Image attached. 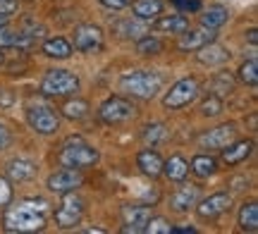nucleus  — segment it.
Returning <instances> with one entry per match:
<instances>
[{
	"instance_id": "1",
	"label": "nucleus",
	"mask_w": 258,
	"mask_h": 234,
	"mask_svg": "<svg viewBox=\"0 0 258 234\" xmlns=\"http://www.w3.org/2000/svg\"><path fill=\"white\" fill-rule=\"evenodd\" d=\"M46 213L48 208L43 201H19L5 213V229L22 234L41 232L46 227Z\"/></svg>"
},
{
	"instance_id": "2",
	"label": "nucleus",
	"mask_w": 258,
	"mask_h": 234,
	"mask_svg": "<svg viewBox=\"0 0 258 234\" xmlns=\"http://www.w3.org/2000/svg\"><path fill=\"white\" fill-rule=\"evenodd\" d=\"M160 89H163V76L151 69H134V72L122 74L120 79V91L134 98H144V101L156 98Z\"/></svg>"
},
{
	"instance_id": "3",
	"label": "nucleus",
	"mask_w": 258,
	"mask_h": 234,
	"mask_svg": "<svg viewBox=\"0 0 258 234\" xmlns=\"http://www.w3.org/2000/svg\"><path fill=\"white\" fill-rule=\"evenodd\" d=\"M57 160H60L62 168L84 170V168H93V165L101 160V153H98V148H93L91 143H86L84 139L74 136V139L64 141V146L60 148Z\"/></svg>"
},
{
	"instance_id": "4",
	"label": "nucleus",
	"mask_w": 258,
	"mask_h": 234,
	"mask_svg": "<svg viewBox=\"0 0 258 234\" xmlns=\"http://www.w3.org/2000/svg\"><path fill=\"white\" fill-rule=\"evenodd\" d=\"M41 91L46 96H70L79 91V76L70 69H50L41 82Z\"/></svg>"
},
{
	"instance_id": "5",
	"label": "nucleus",
	"mask_w": 258,
	"mask_h": 234,
	"mask_svg": "<svg viewBox=\"0 0 258 234\" xmlns=\"http://www.w3.org/2000/svg\"><path fill=\"white\" fill-rule=\"evenodd\" d=\"M98 115H101V120L105 124H124V122L134 120L137 105L127 101V98H122V96H110V98H105L101 103Z\"/></svg>"
},
{
	"instance_id": "6",
	"label": "nucleus",
	"mask_w": 258,
	"mask_h": 234,
	"mask_svg": "<svg viewBox=\"0 0 258 234\" xmlns=\"http://www.w3.org/2000/svg\"><path fill=\"white\" fill-rule=\"evenodd\" d=\"M199 91H201V86H199V82H196L194 76L179 79V82H175V84L170 86V91L163 96V105L170 108V110H179V108L194 103V101L199 98Z\"/></svg>"
},
{
	"instance_id": "7",
	"label": "nucleus",
	"mask_w": 258,
	"mask_h": 234,
	"mask_svg": "<svg viewBox=\"0 0 258 234\" xmlns=\"http://www.w3.org/2000/svg\"><path fill=\"white\" fill-rule=\"evenodd\" d=\"M27 122L36 134H43V136L55 134L60 129V115L50 105H31L27 110Z\"/></svg>"
},
{
	"instance_id": "8",
	"label": "nucleus",
	"mask_w": 258,
	"mask_h": 234,
	"mask_svg": "<svg viewBox=\"0 0 258 234\" xmlns=\"http://www.w3.org/2000/svg\"><path fill=\"white\" fill-rule=\"evenodd\" d=\"M84 215V201L74 191H67L62 194V203L55 210V225L62 227V229H70V227H77L79 220Z\"/></svg>"
},
{
	"instance_id": "9",
	"label": "nucleus",
	"mask_w": 258,
	"mask_h": 234,
	"mask_svg": "<svg viewBox=\"0 0 258 234\" xmlns=\"http://www.w3.org/2000/svg\"><path fill=\"white\" fill-rule=\"evenodd\" d=\"M74 48L86 55L98 53L103 48V29L96 24H79L74 29Z\"/></svg>"
},
{
	"instance_id": "10",
	"label": "nucleus",
	"mask_w": 258,
	"mask_h": 234,
	"mask_svg": "<svg viewBox=\"0 0 258 234\" xmlns=\"http://www.w3.org/2000/svg\"><path fill=\"white\" fill-rule=\"evenodd\" d=\"M194 208H196V215L201 220H215V217L225 215L232 208V196L225 194V191H218V194H211L208 198L199 201Z\"/></svg>"
},
{
	"instance_id": "11",
	"label": "nucleus",
	"mask_w": 258,
	"mask_h": 234,
	"mask_svg": "<svg viewBox=\"0 0 258 234\" xmlns=\"http://www.w3.org/2000/svg\"><path fill=\"white\" fill-rule=\"evenodd\" d=\"M82 172L74 168H62L57 170V172H53L50 177H48L46 187L53 191V194H67V191H77V189L82 187Z\"/></svg>"
},
{
	"instance_id": "12",
	"label": "nucleus",
	"mask_w": 258,
	"mask_h": 234,
	"mask_svg": "<svg viewBox=\"0 0 258 234\" xmlns=\"http://www.w3.org/2000/svg\"><path fill=\"white\" fill-rule=\"evenodd\" d=\"M215 41V34H213L211 29H186L179 34V41H177V48L179 50H184V53H196L199 48H203L206 43H211Z\"/></svg>"
},
{
	"instance_id": "13",
	"label": "nucleus",
	"mask_w": 258,
	"mask_h": 234,
	"mask_svg": "<svg viewBox=\"0 0 258 234\" xmlns=\"http://www.w3.org/2000/svg\"><path fill=\"white\" fill-rule=\"evenodd\" d=\"M122 215H124V227H122V232L137 234V232H144V225L148 222V217L153 215V210L148 206H124L122 208Z\"/></svg>"
},
{
	"instance_id": "14",
	"label": "nucleus",
	"mask_w": 258,
	"mask_h": 234,
	"mask_svg": "<svg viewBox=\"0 0 258 234\" xmlns=\"http://www.w3.org/2000/svg\"><path fill=\"white\" fill-rule=\"evenodd\" d=\"M199 198H201V189L196 187V184H182L170 196V208L177 210V213H186V210H191L199 203Z\"/></svg>"
},
{
	"instance_id": "15",
	"label": "nucleus",
	"mask_w": 258,
	"mask_h": 234,
	"mask_svg": "<svg viewBox=\"0 0 258 234\" xmlns=\"http://www.w3.org/2000/svg\"><path fill=\"white\" fill-rule=\"evenodd\" d=\"M234 139H237V127H234V124H220V127L211 129L208 134H203L201 143L206 146V148L222 150L225 146H230Z\"/></svg>"
},
{
	"instance_id": "16",
	"label": "nucleus",
	"mask_w": 258,
	"mask_h": 234,
	"mask_svg": "<svg viewBox=\"0 0 258 234\" xmlns=\"http://www.w3.org/2000/svg\"><path fill=\"white\" fill-rule=\"evenodd\" d=\"M253 153V141L246 139V141H232L230 146L222 148V163L225 165H239L244 160L249 158Z\"/></svg>"
},
{
	"instance_id": "17",
	"label": "nucleus",
	"mask_w": 258,
	"mask_h": 234,
	"mask_svg": "<svg viewBox=\"0 0 258 234\" xmlns=\"http://www.w3.org/2000/svg\"><path fill=\"white\" fill-rule=\"evenodd\" d=\"M112 31H115L120 38H134V41H137V38L148 34V24L139 17H129V19L115 22V24H112Z\"/></svg>"
},
{
	"instance_id": "18",
	"label": "nucleus",
	"mask_w": 258,
	"mask_h": 234,
	"mask_svg": "<svg viewBox=\"0 0 258 234\" xmlns=\"http://www.w3.org/2000/svg\"><path fill=\"white\" fill-rule=\"evenodd\" d=\"M196 57H199V62L206 67H215V65H222V62H227L230 60V50L227 48L218 46L215 41H211V43H206L203 48H199L196 50Z\"/></svg>"
},
{
	"instance_id": "19",
	"label": "nucleus",
	"mask_w": 258,
	"mask_h": 234,
	"mask_svg": "<svg viewBox=\"0 0 258 234\" xmlns=\"http://www.w3.org/2000/svg\"><path fill=\"white\" fill-rule=\"evenodd\" d=\"M137 165H139V170H141L146 177H151V179H156V177L163 175V158H160V153H158V150L144 148L137 155Z\"/></svg>"
},
{
	"instance_id": "20",
	"label": "nucleus",
	"mask_w": 258,
	"mask_h": 234,
	"mask_svg": "<svg viewBox=\"0 0 258 234\" xmlns=\"http://www.w3.org/2000/svg\"><path fill=\"white\" fill-rule=\"evenodd\" d=\"M36 163H31L27 158H15L8 163V179L10 182H29L36 177Z\"/></svg>"
},
{
	"instance_id": "21",
	"label": "nucleus",
	"mask_w": 258,
	"mask_h": 234,
	"mask_svg": "<svg viewBox=\"0 0 258 234\" xmlns=\"http://www.w3.org/2000/svg\"><path fill=\"white\" fill-rule=\"evenodd\" d=\"M227 19H230V10L225 8V5H220V3H213V5H208L201 12V27L215 31L222 24H227Z\"/></svg>"
},
{
	"instance_id": "22",
	"label": "nucleus",
	"mask_w": 258,
	"mask_h": 234,
	"mask_svg": "<svg viewBox=\"0 0 258 234\" xmlns=\"http://www.w3.org/2000/svg\"><path fill=\"white\" fill-rule=\"evenodd\" d=\"M153 29L160 34H182L189 29V19L184 15H163V17H156Z\"/></svg>"
},
{
	"instance_id": "23",
	"label": "nucleus",
	"mask_w": 258,
	"mask_h": 234,
	"mask_svg": "<svg viewBox=\"0 0 258 234\" xmlns=\"http://www.w3.org/2000/svg\"><path fill=\"white\" fill-rule=\"evenodd\" d=\"M41 53L46 57H53V60H67V57L72 55V43L62 36L48 38L46 43L41 46Z\"/></svg>"
},
{
	"instance_id": "24",
	"label": "nucleus",
	"mask_w": 258,
	"mask_h": 234,
	"mask_svg": "<svg viewBox=\"0 0 258 234\" xmlns=\"http://www.w3.org/2000/svg\"><path fill=\"white\" fill-rule=\"evenodd\" d=\"M129 5H132L134 17L144 19V22H151V19H156L163 15V0H134V3H129Z\"/></svg>"
},
{
	"instance_id": "25",
	"label": "nucleus",
	"mask_w": 258,
	"mask_h": 234,
	"mask_svg": "<svg viewBox=\"0 0 258 234\" xmlns=\"http://www.w3.org/2000/svg\"><path fill=\"white\" fill-rule=\"evenodd\" d=\"M163 175L172 182H184V177L189 175V163L182 155H170L167 160H163Z\"/></svg>"
},
{
	"instance_id": "26",
	"label": "nucleus",
	"mask_w": 258,
	"mask_h": 234,
	"mask_svg": "<svg viewBox=\"0 0 258 234\" xmlns=\"http://www.w3.org/2000/svg\"><path fill=\"white\" fill-rule=\"evenodd\" d=\"M189 170H191L196 177H211V175H215V170H218V160L213 158V155H206V153H201V155H194L191 158V165H189Z\"/></svg>"
},
{
	"instance_id": "27",
	"label": "nucleus",
	"mask_w": 258,
	"mask_h": 234,
	"mask_svg": "<svg viewBox=\"0 0 258 234\" xmlns=\"http://www.w3.org/2000/svg\"><path fill=\"white\" fill-rule=\"evenodd\" d=\"M239 227L244 232H256L258 229V203H244L239 210Z\"/></svg>"
},
{
	"instance_id": "28",
	"label": "nucleus",
	"mask_w": 258,
	"mask_h": 234,
	"mask_svg": "<svg viewBox=\"0 0 258 234\" xmlns=\"http://www.w3.org/2000/svg\"><path fill=\"white\" fill-rule=\"evenodd\" d=\"M163 41L158 36H141V38H137V53L139 55H160L163 53Z\"/></svg>"
},
{
	"instance_id": "29",
	"label": "nucleus",
	"mask_w": 258,
	"mask_h": 234,
	"mask_svg": "<svg viewBox=\"0 0 258 234\" xmlns=\"http://www.w3.org/2000/svg\"><path fill=\"white\" fill-rule=\"evenodd\" d=\"M89 103L86 101H82V98H74V101H67V103L62 105V115L67 117V120H84L86 115H89Z\"/></svg>"
},
{
	"instance_id": "30",
	"label": "nucleus",
	"mask_w": 258,
	"mask_h": 234,
	"mask_svg": "<svg viewBox=\"0 0 258 234\" xmlns=\"http://www.w3.org/2000/svg\"><path fill=\"white\" fill-rule=\"evenodd\" d=\"M144 141L146 143H151V146H156V143H160V141H165L167 139V129H165V124H160V122H153V124H146L144 127Z\"/></svg>"
},
{
	"instance_id": "31",
	"label": "nucleus",
	"mask_w": 258,
	"mask_h": 234,
	"mask_svg": "<svg viewBox=\"0 0 258 234\" xmlns=\"http://www.w3.org/2000/svg\"><path fill=\"white\" fill-rule=\"evenodd\" d=\"M239 82L246 86L258 84V62L256 60H246V62L239 67Z\"/></svg>"
},
{
	"instance_id": "32",
	"label": "nucleus",
	"mask_w": 258,
	"mask_h": 234,
	"mask_svg": "<svg viewBox=\"0 0 258 234\" xmlns=\"http://www.w3.org/2000/svg\"><path fill=\"white\" fill-rule=\"evenodd\" d=\"M144 232L146 234H170L172 232V222L165 220V217H148V222L144 225Z\"/></svg>"
},
{
	"instance_id": "33",
	"label": "nucleus",
	"mask_w": 258,
	"mask_h": 234,
	"mask_svg": "<svg viewBox=\"0 0 258 234\" xmlns=\"http://www.w3.org/2000/svg\"><path fill=\"white\" fill-rule=\"evenodd\" d=\"M201 113L206 117H218L222 113V98L220 96H208V101L201 103Z\"/></svg>"
},
{
	"instance_id": "34",
	"label": "nucleus",
	"mask_w": 258,
	"mask_h": 234,
	"mask_svg": "<svg viewBox=\"0 0 258 234\" xmlns=\"http://www.w3.org/2000/svg\"><path fill=\"white\" fill-rule=\"evenodd\" d=\"M232 89H234V82H232L225 72H220V74L213 79V91H215V96H218V94H220V96L222 94H230Z\"/></svg>"
},
{
	"instance_id": "35",
	"label": "nucleus",
	"mask_w": 258,
	"mask_h": 234,
	"mask_svg": "<svg viewBox=\"0 0 258 234\" xmlns=\"http://www.w3.org/2000/svg\"><path fill=\"white\" fill-rule=\"evenodd\" d=\"M179 12H199L201 10V0H170Z\"/></svg>"
},
{
	"instance_id": "36",
	"label": "nucleus",
	"mask_w": 258,
	"mask_h": 234,
	"mask_svg": "<svg viewBox=\"0 0 258 234\" xmlns=\"http://www.w3.org/2000/svg\"><path fill=\"white\" fill-rule=\"evenodd\" d=\"M12 201V187H10L8 179L0 177V208H5Z\"/></svg>"
},
{
	"instance_id": "37",
	"label": "nucleus",
	"mask_w": 258,
	"mask_h": 234,
	"mask_svg": "<svg viewBox=\"0 0 258 234\" xmlns=\"http://www.w3.org/2000/svg\"><path fill=\"white\" fill-rule=\"evenodd\" d=\"M19 8L17 0H0V15L3 17H10V15H15Z\"/></svg>"
},
{
	"instance_id": "38",
	"label": "nucleus",
	"mask_w": 258,
	"mask_h": 234,
	"mask_svg": "<svg viewBox=\"0 0 258 234\" xmlns=\"http://www.w3.org/2000/svg\"><path fill=\"white\" fill-rule=\"evenodd\" d=\"M98 3H101L103 8L115 10V12H117V10H124V8H129V3H132V0H98Z\"/></svg>"
},
{
	"instance_id": "39",
	"label": "nucleus",
	"mask_w": 258,
	"mask_h": 234,
	"mask_svg": "<svg viewBox=\"0 0 258 234\" xmlns=\"http://www.w3.org/2000/svg\"><path fill=\"white\" fill-rule=\"evenodd\" d=\"M10 143H12V134H10V129L5 124H0V150L8 148Z\"/></svg>"
},
{
	"instance_id": "40",
	"label": "nucleus",
	"mask_w": 258,
	"mask_h": 234,
	"mask_svg": "<svg viewBox=\"0 0 258 234\" xmlns=\"http://www.w3.org/2000/svg\"><path fill=\"white\" fill-rule=\"evenodd\" d=\"M15 103V96L10 89H0V108H10V105Z\"/></svg>"
},
{
	"instance_id": "41",
	"label": "nucleus",
	"mask_w": 258,
	"mask_h": 234,
	"mask_svg": "<svg viewBox=\"0 0 258 234\" xmlns=\"http://www.w3.org/2000/svg\"><path fill=\"white\" fill-rule=\"evenodd\" d=\"M256 34H258L256 29H249V41H251V43H253V46H256V41H258V36H256Z\"/></svg>"
},
{
	"instance_id": "42",
	"label": "nucleus",
	"mask_w": 258,
	"mask_h": 234,
	"mask_svg": "<svg viewBox=\"0 0 258 234\" xmlns=\"http://www.w3.org/2000/svg\"><path fill=\"white\" fill-rule=\"evenodd\" d=\"M5 62V53H3V48H0V65Z\"/></svg>"
},
{
	"instance_id": "43",
	"label": "nucleus",
	"mask_w": 258,
	"mask_h": 234,
	"mask_svg": "<svg viewBox=\"0 0 258 234\" xmlns=\"http://www.w3.org/2000/svg\"><path fill=\"white\" fill-rule=\"evenodd\" d=\"M3 24H8V17H3V15H0V27H3Z\"/></svg>"
}]
</instances>
